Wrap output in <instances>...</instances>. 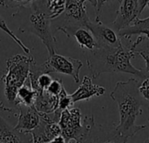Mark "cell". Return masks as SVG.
I'll use <instances>...</instances> for the list:
<instances>
[{"label":"cell","instance_id":"cell-9","mask_svg":"<svg viewBox=\"0 0 149 143\" xmlns=\"http://www.w3.org/2000/svg\"><path fill=\"white\" fill-rule=\"evenodd\" d=\"M93 34L99 48L115 49L122 45L119 33L111 26L100 22H90L86 26Z\"/></svg>","mask_w":149,"mask_h":143},{"label":"cell","instance_id":"cell-19","mask_svg":"<svg viewBox=\"0 0 149 143\" xmlns=\"http://www.w3.org/2000/svg\"><path fill=\"white\" fill-rule=\"evenodd\" d=\"M0 29L3 31V32H5L6 34H8L13 40H14V42L23 50V52H24V53H26V54H30V52H31V50L20 40V38H18L14 33H13V31L8 27V25H7V24H6V22H5V20L3 19V17L0 15Z\"/></svg>","mask_w":149,"mask_h":143},{"label":"cell","instance_id":"cell-22","mask_svg":"<svg viewBox=\"0 0 149 143\" xmlns=\"http://www.w3.org/2000/svg\"><path fill=\"white\" fill-rule=\"evenodd\" d=\"M139 91L146 102V106H149V74L146 73V77L140 80Z\"/></svg>","mask_w":149,"mask_h":143},{"label":"cell","instance_id":"cell-12","mask_svg":"<svg viewBox=\"0 0 149 143\" xmlns=\"http://www.w3.org/2000/svg\"><path fill=\"white\" fill-rule=\"evenodd\" d=\"M58 31L65 33L68 38H73L79 44L80 49L85 52H92L99 48L97 41L87 27L59 28Z\"/></svg>","mask_w":149,"mask_h":143},{"label":"cell","instance_id":"cell-5","mask_svg":"<svg viewBox=\"0 0 149 143\" xmlns=\"http://www.w3.org/2000/svg\"><path fill=\"white\" fill-rule=\"evenodd\" d=\"M58 124L66 143H80L86 133L87 116H83L79 108L72 107L62 112Z\"/></svg>","mask_w":149,"mask_h":143},{"label":"cell","instance_id":"cell-2","mask_svg":"<svg viewBox=\"0 0 149 143\" xmlns=\"http://www.w3.org/2000/svg\"><path fill=\"white\" fill-rule=\"evenodd\" d=\"M87 67L93 79L99 78L103 73H129L141 80L146 77V72L138 69L131 63L135 57L134 49L123 45L115 49L98 48L92 52H85Z\"/></svg>","mask_w":149,"mask_h":143},{"label":"cell","instance_id":"cell-17","mask_svg":"<svg viewBox=\"0 0 149 143\" xmlns=\"http://www.w3.org/2000/svg\"><path fill=\"white\" fill-rule=\"evenodd\" d=\"M37 98V93L31 88L29 80L20 87L17 93V103L18 106L24 105L27 107H33Z\"/></svg>","mask_w":149,"mask_h":143},{"label":"cell","instance_id":"cell-8","mask_svg":"<svg viewBox=\"0 0 149 143\" xmlns=\"http://www.w3.org/2000/svg\"><path fill=\"white\" fill-rule=\"evenodd\" d=\"M50 73H58L71 76L75 83L79 82V72L83 66L81 60L66 57L58 52L48 55L46 61L44 63Z\"/></svg>","mask_w":149,"mask_h":143},{"label":"cell","instance_id":"cell-16","mask_svg":"<svg viewBox=\"0 0 149 143\" xmlns=\"http://www.w3.org/2000/svg\"><path fill=\"white\" fill-rule=\"evenodd\" d=\"M118 33L120 38L122 37L127 39H130L134 35H141L145 36L149 40V17L143 19L137 18L131 25L120 30Z\"/></svg>","mask_w":149,"mask_h":143},{"label":"cell","instance_id":"cell-26","mask_svg":"<svg viewBox=\"0 0 149 143\" xmlns=\"http://www.w3.org/2000/svg\"><path fill=\"white\" fill-rule=\"evenodd\" d=\"M46 143H66V142H65V139L62 135H58Z\"/></svg>","mask_w":149,"mask_h":143},{"label":"cell","instance_id":"cell-29","mask_svg":"<svg viewBox=\"0 0 149 143\" xmlns=\"http://www.w3.org/2000/svg\"><path fill=\"white\" fill-rule=\"evenodd\" d=\"M0 143H2V142H0Z\"/></svg>","mask_w":149,"mask_h":143},{"label":"cell","instance_id":"cell-10","mask_svg":"<svg viewBox=\"0 0 149 143\" xmlns=\"http://www.w3.org/2000/svg\"><path fill=\"white\" fill-rule=\"evenodd\" d=\"M119 3L116 17L110 24L117 32L131 25L140 16L138 0H119Z\"/></svg>","mask_w":149,"mask_h":143},{"label":"cell","instance_id":"cell-18","mask_svg":"<svg viewBox=\"0 0 149 143\" xmlns=\"http://www.w3.org/2000/svg\"><path fill=\"white\" fill-rule=\"evenodd\" d=\"M47 6L52 20L58 17L65 10V0H47Z\"/></svg>","mask_w":149,"mask_h":143},{"label":"cell","instance_id":"cell-20","mask_svg":"<svg viewBox=\"0 0 149 143\" xmlns=\"http://www.w3.org/2000/svg\"><path fill=\"white\" fill-rule=\"evenodd\" d=\"M134 53L140 55L146 63V68L145 72L147 74H149V44H147L145 45H141V43L137 45V47L134 50Z\"/></svg>","mask_w":149,"mask_h":143},{"label":"cell","instance_id":"cell-1","mask_svg":"<svg viewBox=\"0 0 149 143\" xmlns=\"http://www.w3.org/2000/svg\"><path fill=\"white\" fill-rule=\"evenodd\" d=\"M140 80L131 78L127 81L116 83L110 97L118 105L120 121L113 123L117 131L125 138L134 137L137 133L147 128L146 125H136L138 116L143 113L142 107H146V102L139 91Z\"/></svg>","mask_w":149,"mask_h":143},{"label":"cell","instance_id":"cell-23","mask_svg":"<svg viewBox=\"0 0 149 143\" xmlns=\"http://www.w3.org/2000/svg\"><path fill=\"white\" fill-rule=\"evenodd\" d=\"M33 0H0V6L11 9V8H20L24 6Z\"/></svg>","mask_w":149,"mask_h":143},{"label":"cell","instance_id":"cell-14","mask_svg":"<svg viewBox=\"0 0 149 143\" xmlns=\"http://www.w3.org/2000/svg\"><path fill=\"white\" fill-rule=\"evenodd\" d=\"M33 142L31 133H22L11 127L0 116V142L31 143Z\"/></svg>","mask_w":149,"mask_h":143},{"label":"cell","instance_id":"cell-6","mask_svg":"<svg viewBox=\"0 0 149 143\" xmlns=\"http://www.w3.org/2000/svg\"><path fill=\"white\" fill-rule=\"evenodd\" d=\"M86 1L90 2L93 6L95 7L96 0H65L64 12L56 18L58 19L56 23L57 31L59 28L86 27L91 22L85 5V2Z\"/></svg>","mask_w":149,"mask_h":143},{"label":"cell","instance_id":"cell-13","mask_svg":"<svg viewBox=\"0 0 149 143\" xmlns=\"http://www.w3.org/2000/svg\"><path fill=\"white\" fill-rule=\"evenodd\" d=\"M106 93V88L94 84L89 76H84L79 88L71 94L73 103L79 101H89L93 97H100Z\"/></svg>","mask_w":149,"mask_h":143},{"label":"cell","instance_id":"cell-30","mask_svg":"<svg viewBox=\"0 0 149 143\" xmlns=\"http://www.w3.org/2000/svg\"><path fill=\"white\" fill-rule=\"evenodd\" d=\"M31 143H33V142H31Z\"/></svg>","mask_w":149,"mask_h":143},{"label":"cell","instance_id":"cell-21","mask_svg":"<svg viewBox=\"0 0 149 143\" xmlns=\"http://www.w3.org/2000/svg\"><path fill=\"white\" fill-rule=\"evenodd\" d=\"M64 88L65 87H64L62 80L60 78H55V79H53V80L52 81V83L46 89V92L52 95L58 97V95L61 93V92Z\"/></svg>","mask_w":149,"mask_h":143},{"label":"cell","instance_id":"cell-15","mask_svg":"<svg viewBox=\"0 0 149 143\" xmlns=\"http://www.w3.org/2000/svg\"><path fill=\"white\" fill-rule=\"evenodd\" d=\"M58 97L52 95L45 91L41 93L37 94V98L33 107L40 114H52L58 109Z\"/></svg>","mask_w":149,"mask_h":143},{"label":"cell","instance_id":"cell-7","mask_svg":"<svg viewBox=\"0 0 149 143\" xmlns=\"http://www.w3.org/2000/svg\"><path fill=\"white\" fill-rule=\"evenodd\" d=\"M127 141L117 131L113 123L111 127L100 125L90 115L87 116L86 133L80 143H127Z\"/></svg>","mask_w":149,"mask_h":143},{"label":"cell","instance_id":"cell-24","mask_svg":"<svg viewBox=\"0 0 149 143\" xmlns=\"http://www.w3.org/2000/svg\"><path fill=\"white\" fill-rule=\"evenodd\" d=\"M112 0H96V5L94 7L95 10V22H100L101 21V13H102V9L103 6L107 3H109Z\"/></svg>","mask_w":149,"mask_h":143},{"label":"cell","instance_id":"cell-4","mask_svg":"<svg viewBox=\"0 0 149 143\" xmlns=\"http://www.w3.org/2000/svg\"><path fill=\"white\" fill-rule=\"evenodd\" d=\"M32 56L16 54L6 60V70L0 77V109L18 114L17 93L29 77Z\"/></svg>","mask_w":149,"mask_h":143},{"label":"cell","instance_id":"cell-3","mask_svg":"<svg viewBox=\"0 0 149 143\" xmlns=\"http://www.w3.org/2000/svg\"><path fill=\"white\" fill-rule=\"evenodd\" d=\"M20 32H29L38 37L45 45L48 55L57 52L56 38L52 31V19L47 0H33L17 9L11 15Z\"/></svg>","mask_w":149,"mask_h":143},{"label":"cell","instance_id":"cell-31","mask_svg":"<svg viewBox=\"0 0 149 143\" xmlns=\"http://www.w3.org/2000/svg\"><path fill=\"white\" fill-rule=\"evenodd\" d=\"M148 139H149V137H148Z\"/></svg>","mask_w":149,"mask_h":143},{"label":"cell","instance_id":"cell-25","mask_svg":"<svg viewBox=\"0 0 149 143\" xmlns=\"http://www.w3.org/2000/svg\"><path fill=\"white\" fill-rule=\"evenodd\" d=\"M138 5H139V13L141 15L147 6L149 7V0H138Z\"/></svg>","mask_w":149,"mask_h":143},{"label":"cell","instance_id":"cell-11","mask_svg":"<svg viewBox=\"0 0 149 143\" xmlns=\"http://www.w3.org/2000/svg\"><path fill=\"white\" fill-rule=\"evenodd\" d=\"M42 118L34 107L20 105L18 107V121L14 127L22 133H31L41 123Z\"/></svg>","mask_w":149,"mask_h":143},{"label":"cell","instance_id":"cell-27","mask_svg":"<svg viewBox=\"0 0 149 143\" xmlns=\"http://www.w3.org/2000/svg\"><path fill=\"white\" fill-rule=\"evenodd\" d=\"M143 143H149V139H148H148H147V140H146V141H145V142H144Z\"/></svg>","mask_w":149,"mask_h":143},{"label":"cell","instance_id":"cell-28","mask_svg":"<svg viewBox=\"0 0 149 143\" xmlns=\"http://www.w3.org/2000/svg\"><path fill=\"white\" fill-rule=\"evenodd\" d=\"M69 143H72V142H69Z\"/></svg>","mask_w":149,"mask_h":143}]
</instances>
